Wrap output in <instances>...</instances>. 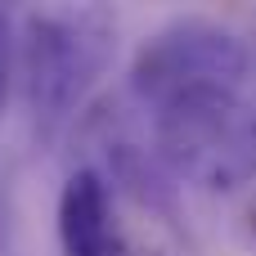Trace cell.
Segmentation results:
<instances>
[{
    "instance_id": "1",
    "label": "cell",
    "mask_w": 256,
    "mask_h": 256,
    "mask_svg": "<svg viewBox=\"0 0 256 256\" xmlns=\"http://www.w3.org/2000/svg\"><path fill=\"white\" fill-rule=\"evenodd\" d=\"M117 50L104 4H40L22 18V86L40 135H54L99 86Z\"/></svg>"
},
{
    "instance_id": "2",
    "label": "cell",
    "mask_w": 256,
    "mask_h": 256,
    "mask_svg": "<svg viewBox=\"0 0 256 256\" xmlns=\"http://www.w3.org/2000/svg\"><path fill=\"white\" fill-rule=\"evenodd\" d=\"M153 153L171 180L234 194L256 180V108L238 90H189L153 108Z\"/></svg>"
},
{
    "instance_id": "3",
    "label": "cell",
    "mask_w": 256,
    "mask_h": 256,
    "mask_svg": "<svg viewBox=\"0 0 256 256\" xmlns=\"http://www.w3.org/2000/svg\"><path fill=\"white\" fill-rule=\"evenodd\" d=\"M248 76V45L238 32L212 18H176L158 27L130 63V90L140 104L162 108L189 90H238Z\"/></svg>"
},
{
    "instance_id": "4",
    "label": "cell",
    "mask_w": 256,
    "mask_h": 256,
    "mask_svg": "<svg viewBox=\"0 0 256 256\" xmlns=\"http://www.w3.org/2000/svg\"><path fill=\"white\" fill-rule=\"evenodd\" d=\"M63 256H112L126 238L112 225V189L99 166H76L58 194Z\"/></svg>"
},
{
    "instance_id": "5",
    "label": "cell",
    "mask_w": 256,
    "mask_h": 256,
    "mask_svg": "<svg viewBox=\"0 0 256 256\" xmlns=\"http://www.w3.org/2000/svg\"><path fill=\"white\" fill-rule=\"evenodd\" d=\"M9 32H14V22L0 9V112H4V99H9Z\"/></svg>"
},
{
    "instance_id": "6",
    "label": "cell",
    "mask_w": 256,
    "mask_h": 256,
    "mask_svg": "<svg viewBox=\"0 0 256 256\" xmlns=\"http://www.w3.org/2000/svg\"><path fill=\"white\" fill-rule=\"evenodd\" d=\"M112 256H158V252H144V248H130V243H122Z\"/></svg>"
},
{
    "instance_id": "7",
    "label": "cell",
    "mask_w": 256,
    "mask_h": 256,
    "mask_svg": "<svg viewBox=\"0 0 256 256\" xmlns=\"http://www.w3.org/2000/svg\"><path fill=\"white\" fill-rule=\"evenodd\" d=\"M0 248H4V207H0Z\"/></svg>"
},
{
    "instance_id": "8",
    "label": "cell",
    "mask_w": 256,
    "mask_h": 256,
    "mask_svg": "<svg viewBox=\"0 0 256 256\" xmlns=\"http://www.w3.org/2000/svg\"><path fill=\"white\" fill-rule=\"evenodd\" d=\"M252 234H256V212H252Z\"/></svg>"
}]
</instances>
